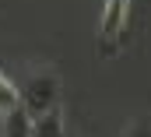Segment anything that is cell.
I'll use <instances>...</instances> for the list:
<instances>
[{
  "mask_svg": "<svg viewBox=\"0 0 151 137\" xmlns=\"http://www.w3.org/2000/svg\"><path fill=\"white\" fill-rule=\"evenodd\" d=\"M21 109L32 120L60 109V74L53 67H32L28 70V81L21 88Z\"/></svg>",
  "mask_w": 151,
  "mask_h": 137,
  "instance_id": "cell-1",
  "label": "cell"
},
{
  "mask_svg": "<svg viewBox=\"0 0 151 137\" xmlns=\"http://www.w3.org/2000/svg\"><path fill=\"white\" fill-rule=\"evenodd\" d=\"M127 18H130V0H106L102 21H99V53L102 56H113L116 53L119 35L127 28Z\"/></svg>",
  "mask_w": 151,
  "mask_h": 137,
  "instance_id": "cell-2",
  "label": "cell"
},
{
  "mask_svg": "<svg viewBox=\"0 0 151 137\" xmlns=\"http://www.w3.org/2000/svg\"><path fill=\"white\" fill-rule=\"evenodd\" d=\"M21 109V88L7 77V74H0V116L7 120L11 112H18Z\"/></svg>",
  "mask_w": 151,
  "mask_h": 137,
  "instance_id": "cell-3",
  "label": "cell"
},
{
  "mask_svg": "<svg viewBox=\"0 0 151 137\" xmlns=\"http://www.w3.org/2000/svg\"><path fill=\"white\" fill-rule=\"evenodd\" d=\"M32 137H63V112L53 109V112L32 120Z\"/></svg>",
  "mask_w": 151,
  "mask_h": 137,
  "instance_id": "cell-4",
  "label": "cell"
},
{
  "mask_svg": "<svg viewBox=\"0 0 151 137\" xmlns=\"http://www.w3.org/2000/svg\"><path fill=\"white\" fill-rule=\"evenodd\" d=\"M4 137H32V116H28L25 109L11 112V116L4 120Z\"/></svg>",
  "mask_w": 151,
  "mask_h": 137,
  "instance_id": "cell-5",
  "label": "cell"
},
{
  "mask_svg": "<svg viewBox=\"0 0 151 137\" xmlns=\"http://www.w3.org/2000/svg\"><path fill=\"white\" fill-rule=\"evenodd\" d=\"M123 137H151V120H134L123 130Z\"/></svg>",
  "mask_w": 151,
  "mask_h": 137,
  "instance_id": "cell-6",
  "label": "cell"
}]
</instances>
